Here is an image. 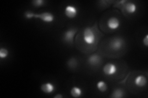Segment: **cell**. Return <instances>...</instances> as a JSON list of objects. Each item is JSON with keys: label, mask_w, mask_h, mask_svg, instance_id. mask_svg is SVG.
<instances>
[{"label": "cell", "mask_w": 148, "mask_h": 98, "mask_svg": "<svg viewBox=\"0 0 148 98\" xmlns=\"http://www.w3.org/2000/svg\"><path fill=\"white\" fill-rule=\"evenodd\" d=\"M25 17L27 19H30L32 18H36L45 23H51L54 20L55 17L52 13L49 12H43L40 14H35L32 12L27 11L24 14Z\"/></svg>", "instance_id": "6da1fadb"}, {"label": "cell", "mask_w": 148, "mask_h": 98, "mask_svg": "<svg viewBox=\"0 0 148 98\" xmlns=\"http://www.w3.org/2000/svg\"><path fill=\"white\" fill-rule=\"evenodd\" d=\"M83 39L87 45H93L96 41V36L93 29L90 27L85 28L83 31Z\"/></svg>", "instance_id": "7a4b0ae2"}, {"label": "cell", "mask_w": 148, "mask_h": 98, "mask_svg": "<svg viewBox=\"0 0 148 98\" xmlns=\"http://www.w3.org/2000/svg\"><path fill=\"white\" fill-rule=\"evenodd\" d=\"M125 44V41L123 38L120 37H115L110 41L109 46L111 50L117 52L123 47Z\"/></svg>", "instance_id": "3957f363"}, {"label": "cell", "mask_w": 148, "mask_h": 98, "mask_svg": "<svg viewBox=\"0 0 148 98\" xmlns=\"http://www.w3.org/2000/svg\"><path fill=\"white\" fill-rule=\"evenodd\" d=\"M77 28H71L68 29L64 32L63 36H62L63 41L65 42V43L69 44H73L74 38H75V36L77 33Z\"/></svg>", "instance_id": "277c9868"}, {"label": "cell", "mask_w": 148, "mask_h": 98, "mask_svg": "<svg viewBox=\"0 0 148 98\" xmlns=\"http://www.w3.org/2000/svg\"><path fill=\"white\" fill-rule=\"evenodd\" d=\"M103 71L105 75L112 76L117 73V67L116 65L112 63H108L104 65Z\"/></svg>", "instance_id": "5b68a950"}, {"label": "cell", "mask_w": 148, "mask_h": 98, "mask_svg": "<svg viewBox=\"0 0 148 98\" xmlns=\"http://www.w3.org/2000/svg\"><path fill=\"white\" fill-rule=\"evenodd\" d=\"M78 13V9L73 5H68L64 9V14L69 18H75Z\"/></svg>", "instance_id": "8992f818"}, {"label": "cell", "mask_w": 148, "mask_h": 98, "mask_svg": "<svg viewBox=\"0 0 148 98\" xmlns=\"http://www.w3.org/2000/svg\"><path fill=\"white\" fill-rule=\"evenodd\" d=\"M87 62L88 64L92 67L98 66L102 62V58L98 54H92L89 56L87 59Z\"/></svg>", "instance_id": "52a82bcc"}, {"label": "cell", "mask_w": 148, "mask_h": 98, "mask_svg": "<svg viewBox=\"0 0 148 98\" xmlns=\"http://www.w3.org/2000/svg\"><path fill=\"white\" fill-rule=\"evenodd\" d=\"M107 25L110 30H115L119 28L120 26V21L119 18H118L117 17H112L108 19Z\"/></svg>", "instance_id": "ba28073f"}, {"label": "cell", "mask_w": 148, "mask_h": 98, "mask_svg": "<svg viewBox=\"0 0 148 98\" xmlns=\"http://www.w3.org/2000/svg\"><path fill=\"white\" fill-rule=\"evenodd\" d=\"M41 90L45 94H52L55 91V86L51 82H46L41 86Z\"/></svg>", "instance_id": "9c48e42d"}, {"label": "cell", "mask_w": 148, "mask_h": 98, "mask_svg": "<svg viewBox=\"0 0 148 98\" xmlns=\"http://www.w3.org/2000/svg\"><path fill=\"white\" fill-rule=\"evenodd\" d=\"M125 10L127 11V13L130 14H135L137 11L138 7L135 3L133 2H127L126 4H123Z\"/></svg>", "instance_id": "30bf717a"}, {"label": "cell", "mask_w": 148, "mask_h": 98, "mask_svg": "<svg viewBox=\"0 0 148 98\" xmlns=\"http://www.w3.org/2000/svg\"><path fill=\"white\" fill-rule=\"evenodd\" d=\"M135 85L138 87H144L147 85V78L143 75H139L135 79Z\"/></svg>", "instance_id": "8fae6325"}, {"label": "cell", "mask_w": 148, "mask_h": 98, "mask_svg": "<svg viewBox=\"0 0 148 98\" xmlns=\"http://www.w3.org/2000/svg\"><path fill=\"white\" fill-rule=\"evenodd\" d=\"M71 95L73 97H80L83 95V91L80 87L74 86L72 88V89L71 90Z\"/></svg>", "instance_id": "7c38bea8"}, {"label": "cell", "mask_w": 148, "mask_h": 98, "mask_svg": "<svg viewBox=\"0 0 148 98\" xmlns=\"http://www.w3.org/2000/svg\"><path fill=\"white\" fill-rule=\"evenodd\" d=\"M124 95L125 91L122 88H116L113 91L111 97L113 98H122L124 96Z\"/></svg>", "instance_id": "4fadbf2b"}, {"label": "cell", "mask_w": 148, "mask_h": 98, "mask_svg": "<svg viewBox=\"0 0 148 98\" xmlns=\"http://www.w3.org/2000/svg\"><path fill=\"white\" fill-rule=\"evenodd\" d=\"M96 87L99 91L103 93V92H106L108 90V84L106 83L104 81L100 80L97 82Z\"/></svg>", "instance_id": "5bb4252c"}, {"label": "cell", "mask_w": 148, "mask_h": 98, "mask_svg": "<svg viewBox=\"0 0 148 98\" xmlns=\"http://www.w3.org/2000/svg\"><path fill=\"white\" fill-rule=\"evenodd\" d=\"M67 64L69 68L74 69H75L78 66V61L75 58L72 57L67 61Z\"/></svg>", "instance_id": "9a60e30c"}, {"label": "cell", "mask_w": 148, "mask_h": 98, "mask_svg": "<svg viewBox=\"0 0 148 98\" xmlns=\"http://www.w3.org/2000/svg\"><path fill=\"white\" fill-rule=\"evenodd\" d=\"M9 55V51L7 49L1 47V49H0V58L1 59L6 58L8 57V56Z\"/></svg>", "instance_id": "2e32d148"}, {"label": "cell", "mask_w": 148, "mask_h": 98, "mask_svg": "<svg viewBox=\"0 0 148 98\" xmlns=\"http://www.w3.org/2000/svg\"><path fill=\"white\" fill-rule=\"evenodd\" d=\"M32 3L35 7H39L44 6L46 3V1H44V0H34Z\"/></svg>", "instance_id": "e0dca14e"}, {"label": "cell", "mask_w": 148, "mask_h": 98, "mask_svg": "<svg viewBox=\"0 0 148 98\" xmlns=\"http://www.w3.org/2000/svg\"><path fill=\"white\" fill-rule=\"evenodd\" d=\"M143 44L145 47H148V34H146L145 38L143 39Z\"/></svg>", "instance_id": "ac0fdd59"}, {"label": "cell", "mask_w": 148, "mask_h": 98, "mask_svg": "<svg viewBox=\"0 0 148 98\" xmlns=\"http://www.w3.org/2000/svg\"><path fill=\"white\" fill-rule=\"evenodd\" d=\"M62 97H63V96H62V95H60V94H58V95H56V96H54V98H62Z\"/></svg>", "instance_id": "d6986e66"}]
</instances>
